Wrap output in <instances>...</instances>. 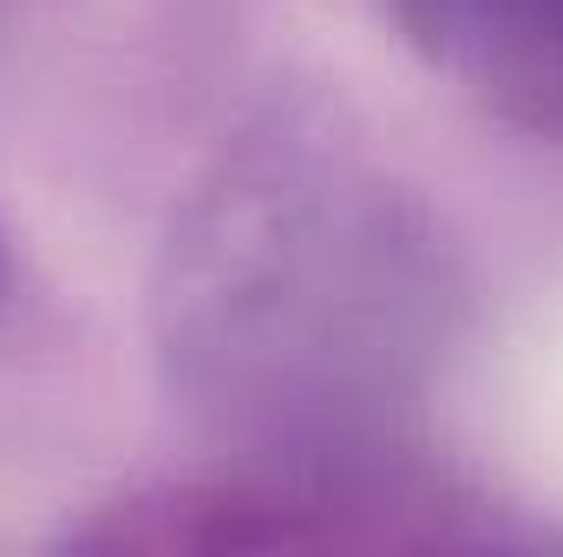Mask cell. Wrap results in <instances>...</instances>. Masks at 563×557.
<instances>
[{"mask_svg":"<svg viewBox=\"0 0 563 557\" xmlns=\"http://www.w3.org/2000/svg\"><path fill=\"white\" fill-rule=\"evenodd\" d=\"M465 263L420 190L328 112L210 157L151 270V361L250 466H387L465 335Z\"/></svg>","mask_w":563,"mask_h":557,"instance_id":"obj_1","label":"cell"},{"mask_svg":"<svg viewBox=\"0 0 563 557\" xmlns=\"http://www.w3.org/2000/svg\"><path fill=\"white\" fill-rule=\"evenodd\" d=\"M380 13L498 119L563 139V0H380Z\"/></svg>","mask_w":563,"mask_h":557,"instance_id":"obj_2","label":"cell"},{"mask_svg":"<svg viewBox=\"0 0 563 557\" xmlns=\"http://www.w3.org/2000/svg\"><path fill=\"white\" fill-rule=\"evenodd\" d=\"M0 295H7V263H0Z\"/></svg>","mask_w":563,"mask_h":557,"instance_id":"obj_3","label":"cell"}]
</instances>
